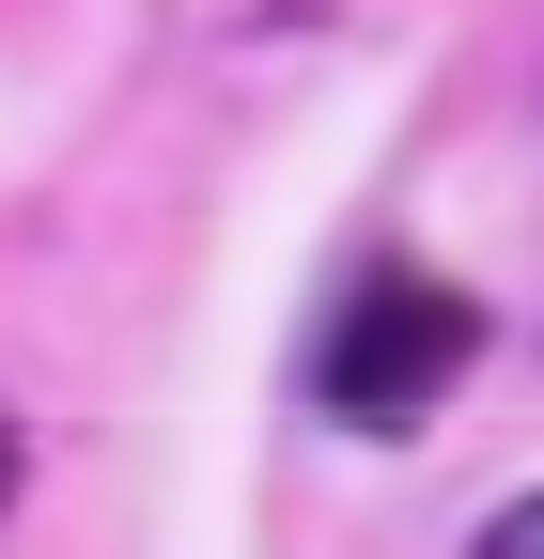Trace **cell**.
I'll return each instance as SVG.
<instances>
[{"instance_id":"1","label":"cell","mask_w":544,"mask_h":559,"mask_svg":"<svg viewBox=\"0 0 544 559\" xmlns=\"http://www.w3.org/2000/svg\"><path fill=\"white\" fill-rule=\"evenodd\" d=\"M466 358H483V296H451V280H421V264H374V280H358V311L327 326L311 404H327V419H358V436H421V419L451 404Z\"/></svg>"},{"instance_id":"2","label":"cell","mask_w":544,"mask_h":559,"mask_svg":"<svg viewBox=\"0 0 544 559\" xmlns=\"http://www.w3.org/2000/svg\"><path fill=\"white\" fill-rule=\"evenodd\" d=\"M466 559H544V498H513V513H498L483 544H466Z\"/></svg>"},{"instance_id":"3","label":"cell","mask_w":544,"mask_h":559,"mask_svg":"<svg viewBox=\"0 0 544 559\" xmlns=\"http://www.w3.org/2000/svg\"><path fill=\"white\" fill-rule=\"evenodd\" d=\"M0 513H16V419H0Z\"/></svg>"}]
</instances>
